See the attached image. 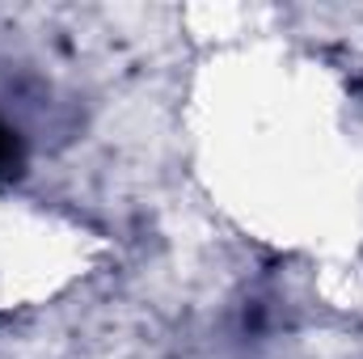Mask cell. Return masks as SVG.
<instances>
[{
  "instance_id": "1",
  "label": "cell",
  "mask_w": 363,
  "mask_h": 359,
  "mask_svg": "<svg viewBox=\"0 0 363 359\" xmlns=\"http://www.w3.org/2000/svg\"><path fill=\"white\" fill-rule=\"evenodd\" d=\"M9 153H13V148H9V140H4V131H0V165L9 161Z\"/></svg>"
}]
</instances>
